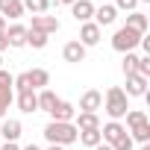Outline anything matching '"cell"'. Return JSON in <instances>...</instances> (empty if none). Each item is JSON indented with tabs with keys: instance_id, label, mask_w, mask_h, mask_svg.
<instances>
[{
	"instance_id": "10",
	"label": "cell",
	"mask_w": 150,
	"mask_h": 150,
	"mask_svg": "<svg viewBox=\"0 0 150 150\" xmlns=\"http://www.w3.org/2000/svg\"><path fill=\"white\" fill-rule=\"evenodd\" d=\"M118 21V9L112 6V3H103L100 9H94V24L103 30V27H112Z\"/></svg>"
},
{
	"instance_id": "7",
	"label": "cell",
	"mask_w": 150,
	"mask_h": 150,
	"mask_svg": "<svg viewBox=\"0 0 150 150\" xmlns=\"http://www.w3.org/2000/svg\"><path fill=\"white\" fill-rule=\"evenodd\" d=\"M94 3L91 0H77V3H71V15H74V21H80V24H88L91 18H94Z\"/></svg>"
},
{
	"instance_id": "35",
	"label": "cell",
	"mask_w": 150,
	"mask_h": 150,
	"mask_svg": "<svg viewBox=\"0 0 150 150\" xmlns=\"http://www.w3.org/2000/svg\"><path fill=\"white\" fill-rule=\"evenodd\" d=\"M91 150H112V144H103V141H100V144H97V147H91Z\"/></svg>"
},
{
	"instance_id": "34",
	"label": "cell",
	"mask_w": 150,
	"mask_h": 150,
	"mask_svg": "<svg viewBox=\"0 0 150 150\" xmlns=\"http://www.w3.org/2000/svg\"><path fill=\"white\" fill-rule=\"evenodd\" d=\"M0 150H21V147H18L15 141H6V144H3V147H0Z\"/></svg>"
},
{
	"instance_id": "6",
	"label": "cell",
	"mask_w": 150,
	"mask_h": 150,
	"mask_svg": "<svg viewBox=\"0 0 150 150\" xmlns=\"http://www.w3.org/2000/svg\"><path fill=\"white\" fill-rule=\"evenodd\" d=\"M100 109H103V94L94 91V88H88V91L80 97V109H77V112H91V115H97Z\"/></svg>"
},
{
	"instance_id": "31",
	"label": "cell",
	"mask_w": 150,
	"mask_h": 150,
	"mask_svg": "<svg viewBox=\"0 0 150 150\" xmlns=\"http://www.w3.org/2000/svg\"><path fill=\"white\" fill-rule=\"evenodd\" d=\"M132 144H135V141L129 138V132H124V135H121V138L112 144V150H132Z\"/></svg>"
},
{
	"instance_id": "3",
	"label": "cell",
	"mask_w": 150,
	"mask_h": 150,
	"mask_svg": "<svg viewBox=\"0 0 150 150\" xmlns=\"http://www.w3.org/2000/svg\"><path fill=\"white\" fill-rule=\"evenodd\" d=\"M138 41H141V35H138L135 30H129V27H121V30L112 35V47H115L118 53H132V50L138 47Z\"/></svg>"
},
{
	"instance_id": "27",
	"label": "cell",
	"mask_w": 150,
	"mask_h": 150,
	"mask_svg": "<svg viewBox=\"0 0 150 150\" xmlns=\"http://www.w3.org/2000/svg\"><path fill=\"white\" fill-rule=\"evenodd\" d=\"M124 118H127V124H129V127H135V124H141V121H147V115H144L141 109H129V112H127Z\"/></svg>"
},
{
	"instance_id": "36",
	"label": "cell",
	"mask_w": 150,
	"mask_h": 150,
	"mask_svg": "<svg viewBox=\"0 0 150 150\" xmlns=\"http://www.w3.org/2000/svg\"><path fill=\"white\" fill-rule=\"evenodd\" d=\"M0 33H6V18L0 15Z\"/></svg>"
},
{
	"instance_id": "20",
	"label": "cell",
	"mask_w": 150,
	"mask_h": 150,
	"mask_svg": "<svg viewBox=\"0 0 150 150\" xmlns=\"http://www.w3.org/2000/svg\"><path fill=\"white\" fill-rule=\"evenodd\" d=\"M129 138L132 141H138V144H147L150 141V121H141V124H135V127H129Z\"/></svg>"
},
{
	"instance_id": "16",
	"label": "cell",
	"mask_w": 150,
	"mask_h": 150,
	"mask_svg": "<svg viewBox=\"0 0 150 150\" xmlns=\"http://www.w3.org/2000/svg\"><path fill=\"white\" fill-rule=\"evenodd\" d=\"M21 132H24V127H21V121H15V118H6L3 127H0V135H3L6 141H18Z\"/></svg>"
},
{
	"instance_id": "5",
	"label": "cell",
	"mask_w": 150,
	"mask_h": 150,
	"mask_svg": "<svg viewBox=\"0 0 150 150\" xmlns=\"http://www.w3.org/2000/svg\"><path fill=\"white\" fill-rule=\"evenodd\" d=\"M50 121H59V124H71L74 121V115H77V106H74V103H68V100H59L50 112Z\"/></svg>"
},
{
	"instance_id": "18",
	"label": "cell",
	"mask_w": 150,
	"mask_h": 150,
	"mask_svg": "<svg viewBox=\"0 0 150 150\" xmlns=\"http://www.w3.org/2000/svg\"><path fill=\"white\" fill-rule=\"evenodd\" d=\"M124 27H129V30H135L138 35H144V33H147V15L135 9V12L127 15V24H124Z\"/></svg>"
},
{
	"instance_id": "32",
	"label": "cell",
	"mask_w": 150,
	"mask_h": 150,
	"mask_svg": "<svg viewBox=\"0 0 150 150\" xmlns=\"http://www.w3.org/2000/svg\"><path fill=\"white\" fill-rule=\"evenodd\" d=\"M12 83H15V77H12L9 71L0 68V91H9V88H12Z\"/></svg>"
},
{
	"instance_id": "17",
	"label": "cell",
	"mask_w": 150,
	"mask_h": 150,
	"mask_svg": "<svg viewBox=\"0 0 150 150\" xmlns=\"http://www.w3.org/2000/svg\"><path fill=\"white\" fill-rule=\"evenodd\" d=\"M124 132H127V129H124V127H121L118 121H109L106 127H100V135H103V144H115V141H118V138H121Z\"/></svg>"
},
{
	"instance_id": "41",
	"label": "cell",
	"mask_w": 150,
	"mask_h": 150,
	"mask_svg": "<svg viewBox=\"0 0 150 150\" xmlns=\"http://www.w3.org/2000/svg\"><path fill=\"white\" fill-rule=\"evenodd\" d=\"M0 65H3V59H0Z\"/></svg>"
},
{
	"instance_id": "26",
	"label": "cell",
	"mask_w": 150,
	"mask_h": 150,
	"mask_svg": "<svg viewBox=\"0 0 150 150\" xmlns=\"http://www.w3.org/2000/svg\"><path fill=\"white\" fill-rule=\"evenodd\" d=\"M12 88H18V91H33V86H30V74H27V71H24V74H18V77H15Z\"/></svg>"
},
{
	"instance_id": "28",
	"label": "cell",
	"mask_w": 150,
	"mask_h": 150,
	"mask_svg": "<svg viewBox=\"0 0 150 150\" xmlns=\"http://www.w3.org/2000/svg\"><path fill=\"white\" fill-rule=\"evenodd\" d=\"M115 9L129 15V12H135V9H138V0H115Z\"/></svg>"
},
{
	"instance_id": "14",
	"label": "cell",
	"mask_w": 150,
	"mask_h": 150,
	"mask_svg": "<svg viewBox=\"0 0 150 150\" xmlns=\"http://www.w3.org/2000/svg\"><path fill=\"white\" fill-rule=\"evenodd\" d=\"M18 109L21 112H27V115H33V112H38V97H35V91H18Z\"/></svg>"
},
{
	"instance_id": "13",
	"label": "cell",
	"mask_w": 150,
	"mask_h": 150,
	"mask_svg": "<svg viewBox=\"0 0 150 150\" xmlns=\"http://www.w3.org/2000/svg\"><path fill=\"white\" fill-rule=\"evenodd\" d=\"M6 44L9 47H27V27H21V24L9 27L6 30Z\"/></svg>"
},
{
	"instance_id": "8",
	"label": "cell",
	"mask_w": 150,
	"mask_h": 150,
	"mask_svg": "<svg viewBox=\"0 0 150 150\" xmlns=\"http://www.w3.org/2000/svg\"><path fill=\"white\" fill-rule=\"evenodd\" d=\"M100 35H103V30L94 24V21H88V24H83L80 27V44L88 50V47H94L97 41H100Z\"/></svg>"
},
{
	"instance_id": "19",
	"label": "cell",
	"mask_w": 150,
	"mask_h": 150,
	"mask_svg": "<svg viewBox=\"0 0 150 150\" xmlns=\"http://www.w3.org/2000/svg\"><path fill=\"white\" fill-rule=\"evenodd\" d=\"M27 74H30V86H33V91H35V88H47L50 74H47L44 68H33V71H27Z\"/></svg>"
},
{
	"instance_id": "24",
	"label": "cell",
	"mask_w": 150,
	"mask_h": 150,
	"mask_svg": "<svg viewBox=\"0 0 150 150\" xmlns=\"http://www.w3.org/2000/svg\"><path fill=\"white\" fill-rule=\"evenodd\" d=\"M27 44L35 47V50H44L47 47V35L44 33H35V30H27Z\"/></svg>"
},
{
	"instance_id": "38",
	"label": "cell",
	"mask_w": 150,
	"mask_h": 150,
	"mask_svg": "<svg viewBox=\"0 0 150 150\" xmlns=\"http://www.w3.org/2000/svg\"><path fill=\"white\" fill-rule=\"evenodd\" d=\"M47 150H65V147H59V144H50V147H47Z\"/></svg>"
},
{
	"instance_id": "22",
	"label": "cell",
	"mask_w": 150,
	"mask_h": 150,
	"mask_svg": "<svg viewBox=\"0 0 150 150\" xmlns=\"http://www.w3.org/2000/svg\"><path fill=\"white\" fill-rule=\"evenodd\" d=\"M24 3V12H33V15H44L50 9V0H21Z\"/></svg>"
},
{
	"instance_id": "4",
	"label": "cell",
	"mask_w": 150,
	"mask_h": 150,
	"mask_svg": "<svg viewBox=\"0 0 150 150\" xmlns=\"http://www.w3.org/2000/svg\"><path fill=\"white\" fill-rule=\"evenodd\" d=\"M59 18H53V15H33V27H27V30H35V33H44V35H53V33H59Z\"/></svg>"
},
{
	"instance_id": "40",
	"label": "cell",
	"mask_w": 150,
	"mask_h": 150,
	"mask_svg": "<svg viewBox=\"0 0 150 150\" xmlns=\"http://www.w3.org/2000/svg\"><path fill=\"white\" fill-rule=\"evenodd\" d=\"M138 3H150V0H138Z\"/></svg>"
},
{
	"instance_id": "29",
	"label": "cell",
	"mask_w": 150,
	"mask_h": 150,
	"mask_svg": "<svg viewBox=\"0 0 150 150\" xmlns=\"http://www.w3.org/2000/svg\"><path fill=\"white\" fill-rule=\"evenodd\" d=\"M135 74L150 80V56H138V65H135Z\"/></svg>"
},
{
	"instance_id": "21",
	"label": "cell",
	"mask_w": 150,
	"mask_h": 150,
	"mask_svg": "<svg viewBox=\"0 0 150 150\" xmlns=\"http://www.w3.org/2000/svg\"><path fill=\"white\" fill-rule=\"evenodd\" d=\"M35 97H38V109H41V112H50V109L59 103V97H56L50 88H41V94H35Z\"/></svg>"
},
{
	"instance_id": "9",
	"label": "cell",
	"mask_w": 150,
	"mask_h": 150,
	"mask_svg": "<svg viewBox=\"0 0 150 150\" xmlns=\"http://www.w3.org/2000/svg\"><path fill=\"white\" fill-rule=\"evenodd\" d=\"M124 94H127V97H144V94H147V77H141V74H129Z\"/></svg>"
},
{
	"instance_id": "2",
	"label": "cell",
	"mask_w": 150,
	"mask_h": 150,
	"mask_svg": "<svg viewBox=\"0 0 150 150\" xmlns=\"http://www.w3.org/2000/svg\"><path fill=\"white\" fill-rule=\"evenodd\" d=\"M103 109H106V115H109L112 121H121V118L129 112V103H127V94H124L121 86H112V88L106 91V103H103Z\"/></svg>"
},
{
	"instance_id": "25",
	"label": "cell",
	"mask_w": 150,
	"mask_h": 150,
	"mask_svg": "<svg viewBox=\"0 0 150 150\" xmlns=\"http://www.w3.org/2000/svg\"><path fill=\"white\" fill-rule=\"evenodd\" d=\"M12 100H15V88H9V91H0V118H6V109L12 106Z\"/></svg>"
},
{
	"instance_id": "11",
	"label": "cell",
	"mask_w": 150,
	"mask_h": 150,
	"mask_svg": "<svg viewBox=\"0 0 150 150\" xmlns=\"http://www.w3.org/2000/svg\"><path fill=\"white\" fill-rule=\"evenodd\" d=\"M62 59L71 62V65H80V62L86 59V47H83L80 41H68V44L62 47Z\"/></svg>"
},
{
	"instance_id": "37",
	"label": "cell",
	"mask_w": 150,
	"mask_h": 150,
	"mask_svg": "<svg viewBox=\"0 0 150 150\" xmlns=\"http://www.w3.org/2000/svg\"><path fill=\"white\" fill-rule=\"evenodd\" d=\"M21 150H41V147H35V144H27V147H21Z\"/></svg>"
},
{
	"instance_id": "15",
	"label": "cell",
	"mask_w": 150,
	"mask_h": 150,
	"mask_svg": "<svg viewBox=\"0 0 150 150\" xmlns=\"http://www.w3.org/2000/svg\"><path fill=\"white\" fill-rule=\"evenodd\" d=\"M74 121H77L74 127H77L80 132H83V129H100V118L91 115V112H77V115H74Z\"/></svg>"
},
{
	"instance_id": "42",
	"label": "cell",
	"mask_w": 150,
	"mask_h": 150,
	"mask_svg": "<svg viewBox=\"0 0 150 150\" xmlns=\"http://www.w3.org/2000/svg\"><path fill=\"white\" fill-rule=\"evenodd\" d=\"M103 3H106V0H103Z\"/></svg>"
},
{
	"instance_id": "12",
	"label": "cell",
	"mask_w": 150,
	"mask_h": 150,
	"mask_svg": "<svg viewBox=\"0 0 150 150\" xmlns=\"http://www.w3.org/2000/svg\"><path fill=\"white\" fill-rule=\"evenodd\" d=\"M0 15H3L6 21L9 18L18 21V18H24V3L21 0H0Z\"/></svg>"
},
{
	"instance_id": "23",
	"label": "cell",
	"mask_w": 150,
	"mask_h": 150,
	"mask_svg": "<svg viewBox=\"0 0 150 150\" xmlns=\"http://www.w3.org/2000/svg\"><path fill=\"white\" fill-rule=\"evenodd\" d=\"M77 141H83L86 147H97V144L103 141V135H100V129H83Z\"/></svg>"
},
{
	"instance_id": "33",
	"label": "cell",
	"mask_w": 150,
	"mask_h": 150,
	"mask_svg": "<svg viewBox=\"0 0 150 150\" xmlns=\"http://www.w3.org/2000/svg\"><path fill=\"white\" fill-rule=\"evenodd\" d=\"M3 50H9V44H6V33H0V53Z\"/></svg>"
},
{
	"instance_id": "30",
	"label": "cell",
	"mask_w": 150,
	"mask_h": 150,
	"mask_svg": "<svg viewBox=\"0 0 150 150\" xmlns=\"http://www.w3.org/2000/svg\"><path fill=\"white\" fill-rule=\"evenodd\" d=\"M135 65H138V56H135V53H127V56H124V74H127V77L135 74Z\"/></svg>"
},
{
	"instance_id": "1",
	"label": "cell",
	"mask_w": 150,
	"mask_h": 150,
	"mask_svg": "<svg viewBox=\"0 0 150 150\" xmlns=\"http://www.w3.org/2000/svg\"><path fill=\"white\" fill-rule=\"evenodd\" d=\"M44 138H47L50 144L65 147V144H74V141L80 138V129L74 127V124H59V121H50V124L44 127Z\"/></svg>"
},
{
	"instance_id": "39",
	"label": "cell",
	"mask_w": 150,
	"mask_h": 150,
	"mask_svg": "<svg viewBox=\"0 0 150 150\" xmlns=\"http://www.w3.org/2000/svg\"><path fill=\"white\" fill-rule=\"evenodd\" d=\"M56 3H68V6H71V3H77V0H56Z\"/></svg>"
}]
</instances>
